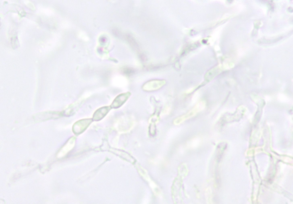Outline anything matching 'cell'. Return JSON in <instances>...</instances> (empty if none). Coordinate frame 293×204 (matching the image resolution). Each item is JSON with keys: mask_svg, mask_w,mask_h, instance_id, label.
Segmentation results:
<instances>
[{"mask_svg": "<svg viewBox=\"0 0 293 204\" xmlns=\"http://www.w3.org/2000/svg\"><path fill=\"white\" fill-rule=\"evenodd\" d=\"M205 103L203 101L198 103L193 109L185 114L176 118L173 121L175 125L180 124L184 121L195 115L198 112L203 110L205 106Z\"/></svg>", "mask_w": 293, "mask_h": 204, "instance_id": "1", "label": "cell"}, {"mask_svg": "<svg viewBox=\"0 0 293 204\" xmlns=\"http://www.w3.org/2000/svg\"><path fill=\"white\" fill-rule=\"evenodd\" d=\"M165 82L163 80H153L147 82L143 86V89L146 91H152L158 89L163 86Z\"/></svg>", "mask_w": 293, "mask_h": 204, "instance_id": "2", "label": "cell"}, {"mask_svg": "<svg viewBox=\"0 0 293 204\" xmlns=\"http://www.w3.org/2000/svg\"><path fill=\"white\" fill-rule=\"evenodd\" d=\"M130 95L129 92L121 94L118 96L114 100L112 104L114 108L119 107L128 100Z\"/></svg>", "mask_w": 293, "mask_h": 204, "instance_id": "3", "label": "cell"}, {"mask_svg": "<svg viewBox=\"0 0 293 204\" xmlns=\"http://www.w3.org/2000/svg\"><path fill=\"white\" fill-rule=\"evenodd\" d=\"M193 90V88H191L189 89L187 91V93H189L191 92Z\"/></svg>", "mask_w": 293, "mask_h": 204, "instance_id": "5", "label": "cell"}, {"mask_svg": "<svg viewBox=\"0 0 293 204\" xmlns=\"http://www.w3.org/2000/svg\"><path fill=\"white\" fill-rule=\"evenodd\" d=\"M288 10L289 11H290V12H292L293 10H292V7H289L288 8Z\"/></svg>", "mask_w": 293, "mask_h": 204, "instance_id": "6", "label": "cell"}, {"mask_svg": "<svg viewBox=\"0 0 293 204\" xmlns=\"http://www.w3.org/2000/svg\"><path fill=\"white\" fill-rule=\"evenodd\" d=\"M57 114L55 112H52L41 113L36 116L37 117L36 118L37 120H38V121H44L57 118V116H59V115H57Z\"/></svg>", "mask_w": 293, "mask_h": 204, "instance_id": "4", "label": "cell"}]
</instances>
